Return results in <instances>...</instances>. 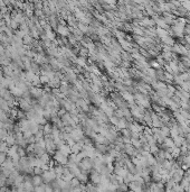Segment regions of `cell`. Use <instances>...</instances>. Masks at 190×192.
Masks as SVG:
<instances>
[{
    "mask_svg": "<svg viewBox=\"0 0 190 192\" xmlns=\"http://www.w3.org/2000/svg\"><path fill=\"white\" fill-rule=\"evenodd\" d=\"M39 182H40V180H39V178H35V183H36V184H38Z\"/></svg>",
    "mask_w": 190,
    "mask_h": 192,
    "instance_id": "obj_1",
    "label": "cell"
}]
</instances>
